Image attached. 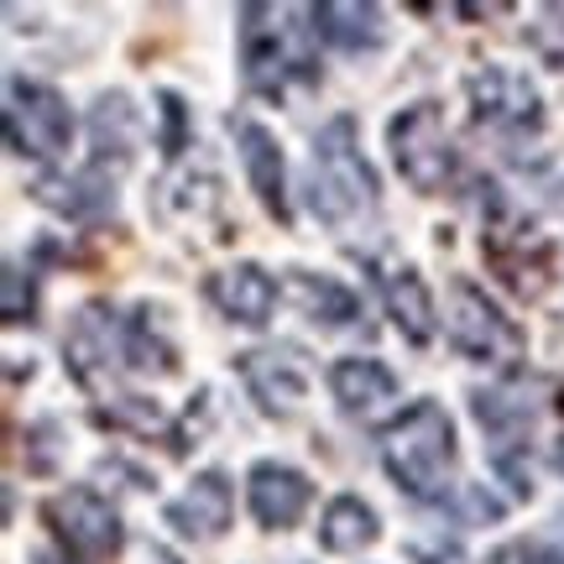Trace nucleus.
Returning <instances> with one entry per match:
<instances>
[{
	"label": "nucleus",
	"mask_w": 564,
	"mask_h": 564,
	"mask_svg": "<svg viewBox=\"0 0 564 564\" xmlns=\"http://www.w3.org/2000/svg\"><path fill=\"white\" fill-rule=\"evenodd\" d=\"M377 199V178L356 147V121L335 116L314 141V173H308V209L324 225H345L361 204Z\"/></svg>",
	"instance_id": "1"
},
{
	"label": "nucleus",
	"mask_w": 564,
	"mask_h": 564,
	"mask_svg": "<svg viewBox=\"0 0 564 564\" xmlns=\"http://www.w3.org/2000/svg\"><path fill=\"white\" fill-rule=\"evenodd\" d=\"M449 465H455V423L440 403H413L387 429V476L408 497H434Z\"/></svg>",
	"instance_id": "2"
},
{
	"label": "nucleus",
	"mask_w": 564,
	"mask_h": 564,
	"mask_svg": "<svg viewBox=\"0 0 564 564\" xmlns=\"http://www.w3.org/2000/svg\"><path fill=\"white\" fill-rule=\"evenodd\" d=\"M481 251H486V262L497 267V278L512 293H523V299H539L549 288V278H554V246H549V236H539L523 209L507 204L502 194L486 204Z\"/></svg>",
	"instance_id": "3"
},
{
	"label": "nucleus",
	"mask_w": 564,
	"mask_h": 564,
	"mask_svg": "<svg viewBox=\"0 0 564 564\" xmlns=\"http://www.w3.org/2000/svg\"><path fill=\"white\" fill-rule=\"evenodd\" d=\"M42 518L53 528V539L63 544V554H74L79 564H105L121 554V512L105 502L100 491L89 486H74V491H58L53 502L42 507Z\"/></svg>",
	"instance_id": "4"
},
{
	"label": "nucleus",
	"mask_w": 564,
	"mask_h": 564,
	"mask_svg": "<svg viewBox=\"0 0 564 564\" xmlns=\"http://www.w3.org/2000/svg\"><path fill=\"white\" fill-rule=\"evenodd\" d=\"M387 141H392V162L419 194H444V183L455 178V152L444 141V116L434 100L408 105L403 116H392L387 126Z\"/></svg>",
	"instance_id": "5"
},
{
	"label": "nucleus",
	"mask_w": 564,
	"mask_h": 564,
	"mask_svg": "<svg viewBox=\"0 0 564 564\" xmlns=\"http://www.w3.org/2000/svg\"><path fill=\"white\" fill-rule=\"evenodd\" d=\"M449 345L481 366H507L523 356V329L507 319L470 278L449 288Z\"/></svg>",
	"instance_id": "6"
},
{
	"label": "nucleus",
	"mask_w": 564,
	"mask_h": 564,
	"mask_svg": "<svg viewBox=\"0 0 564 564\" xmlns=\"http://www.w3.org/2000/svg\"><path fill=\"white\" fill-rule=\"evenodd\" d=\"M6 131H11V147L21 158H58L68 152L74 141V110L63 100L58 89L47 84H32V79H17L11 84V100H6Z\"/></svg>",
	"instance_id": "7"
},
{
	"label": "nucleus",
	"mask_w": 564,
	"mask_h": 564,
	"mask_svg": "<svg viewBox=\"0 0 564 564\" xmlns=\"http://www.w3.org/2000/svg\"><path fill=\"white\" fill-rule=\"evenodd\" d=\"M465 95H470L476 126L507 131L512 141H523L528 131H539V126H544V116H539V95H533V84L518 79V74H507V68H481V74H470V84H465Z\"/></svg>",
	"instance_id": "8"
},
{
	"label": "nucleus",
	"mask_w": 564,
	"mask_h": 564,
	"mask_svg": "<svg viewBox=\"0 0 564 564\" xmlns=\"http://www.w3.org/2000/svg\"><path fill=\"white\" fill-rule=\"evenodd\" d=\"M246 502H251V518L267 528V533H282V528H299L308 502H314V481L293 470L282 460H262L251 465L246 476Z\"/></svg>",
	"instance_id": "9"
},
{
	"label": "nucleus",
	"mask_w": 564,
	"mask_h": 564,
	"mask_svg": "<svg viewBox=\"0 0 564 564\" xmlns=\"http://www.w3.org/2000/svg\"><path fill=\"white\" fill-rule=\"evenodd\" d=\"M236 152H241V167H246V183L251 194L262 199V209L272 220L288 225V162H282V141L267 131L262 121H241L236 126Z\"/></svg>",
	"instance_id": "10"
},
{
	"label": "nucleus",
	"mask_w": 564,
	"mask_h": 564,
	"mask_svg": "<svg viewBox=\"0 0 564 564\" xmlns=\"http://www.w3.org/2000/svg\"><path fill=\"white\" fill-rule=\"evenodd\" d=\"M204 293H209V303H215L230 324H251V329H262V324L272 319V308H278V282L267 278L257 262L215 272V278L204 282Z\"/></svg>",
	"instance_id": "11"
},
{
	"label": "nucleus",
	"mask_w": 564,
	"mask_h": 564,
	"mask_svg": "<svg viewBox=\"0 0 564 564\" xmlns=\"http://www.w3.org/2000/svg\"><path fill=\"white\" fill-rule=\"evenodd\" d=\"M230 512H236L230 481L220 470H204V476H194V486L183 491L178 502H167V528H178L188 539H220L230 528Z\"/></svg>",
	"instance_id": "12"
},
{
	"label": "nucleus",
	"mask_w": 564,
	"mask_h": 564,
	"mask_svg": "<svg viewBox=\"0 0 564 564\" xmlns=\"http://www.w3.org/2000/svg\"><path fill=\"white\" fill-rule=\"evenodd\" d=\"M32 199L47 204V209H58L63 220H100L105 209H116V188L105 183L100 167H84V173H42L32 183Z\"/></svg>",
	"instance_id": "13"
},
{
	"label": "nucleus",
	"mask_w": 564,
	"mask_h": 564,
	"mask_svg": "<svg viewBox=\"0 0 564 564\" xmlns=\"http://www.w3.org/2000/svg\"><path fill=\"white\" fill-rule=\"evenodd\" d=\"M236 371L246 377L251 387V398L262 403V413H293L303 403V392H308V377L299 371L293 356H278V350H246Z\"/></svg>",
	"instance_id": "14"
},
{
	"label": "nucleus",
	"mask_w": 564,
	"mask_h": 564,
	"mask_svg": "<svg viewBox=\"0 0 564 564\" xmlns=\"http://www.w3.org/2000/svg\"><path fill=\"white\" fill-rule=\"evenodd\" d=\"M329 392L345 413H377L398 398V377L377 356H345L329 366Z\"/></svg>",
	"instance_id": "15"
},
{
	"label": "nucleus",
	"mask_w": 564,
	"mask_h": 564,
	"mask_svg": "<svg viewBox=\"0 0 564 564\" xmlns=\"http://www.w3.org/2000/svg\"><path fill=\"white\" fill-rule=\"evenodd\" d=\"M314 32L324 42H335L345 53H371V47H382L387 42V26H382V11L377 6H356V0H319L314 11Z\"/></svg>",
	"instance_id": "16"
},
{
	"label": "nucleus",
	"mask_w": 564,
	"mask_h": 564,
	"mask_svg": "<svg viewBox=\"0 0 564 564\" xmlns=\"http://www.w3.org/2000/svg\"><path fill=\"white\" fill-rule=\"evenodd\" d=\"M121 356H126L131 371H158V377L178 371V345H173V335H167V308L141 303L121 329Z\"/></svg>",
	"instance_id": "17"
},
{
	"label": "nucleus",
	"mask_w": 564,
	"mask_h": 564,
	"mask_svg": "<svg viewBox=\"0 0 564 564\" xmlns=\"http://www.w3.org/2000/svg\"><path fill=\"white\" fill-rule=\"evenodd\" d=\"M382 299H387V314L392 324L403 329L408 345H429L434 340V299H429V282L419 278V267H398L382 278Z\"/></svg>",
	"instance_id": "18"
},
{
	"label": "nucleus",
	"mask_w": 564,
	"mask_h": 564,
	"mask_svg": "<svg viewBox=\"0 0 564 564\" xmlns=\"http://www.w3.org/2000/svg\"><path fill=\"white\" fill-rule=\"evenodd\" d=\"M137 131H141V116H137V105H131V95H121V89L100 95V100H95V110H89L95 167H105V162L126 167V162H131V147H137Z\"/></svg>",
	"instance_id": "19"
},
{
	"label": "nucleus",
	"mask_w": 564,
	"mask_h": 564,
	"mask_svg": "<svg viewBox=\"0 0 564 564\" xmlns=\"http://www.w3.org/2000/svg\"><path fill=\"white\" fill-rule=\"evenodd\" d=\"M377 539H382V523H377L371 502H361V497L340 491L335 502L324 507V518H319V544L329 549V554H361V549H371Z\"/></svg>",
	"instance_id": "20"
},
{
	"label": "nucleus",
	"mask_w": 564,
	"mask_h": 564,
	"mask_svg": "<svg viewBox=\"0 0 564 564\" xmlns=\"http://www.w3.org/2000/svg\"><path fill=\"white\" fill-rule=\"evenodd\" d=\"M116 314L105 308V303H89V308H79V319H74V329H68V366H74V377H79L84 387L100 382V366H110V340H116Z\"/></svg>",
	"instance_id": "21"
},
{
	"label": "nucleus",
	"mask_w": 564,
	"mask_h": 564,
	"mask_svg": "<svg viewBox=\"0 0 564 564\" xmlns=\"http://www.w3.org/2000/svg\"><path fill=\"white\" fill-rule=\"evenodd\" d=\"M293 299L314 324H350L361 314V299L340 278H324V272H293Z\"/></svg>",
	"instance_id": "22"
},
{
	"label": "nucleus",
	"mask_w": 564,
	"mask_h": 564,
	"mask_svg": "<svg viewBox=\"0 0 564 564\" xmlns=\"http://www.w3.org/2000/svg\"><path fill=\"white\" fill-rule=\"evenodd\" d=\"M95 419L110 423V429H126V434H141V440H152V434H167L173 423L162 413L158 403H147V398H116L110 408H95Z\"/></svg>",
	"instance_id": "23"
},
{
	"label": "nucleus",
	"mask_w": 564,
	"mask_h": 564,
	"mask_svg": "<svg viewBox=\"0 0 564 564\" xmlns=\"http://www.w3.org/2000/svg\"><path fill=\"white\" fill-rule=\"evenodd\" d=\"M470 408H476V423H481L486 434H497V440H507L512 429H528V423H533V408L512 403L507 392H476Z\"/></svg>",
	"instance_id": "24"
},
{
	"label": "nucleus",
	"mask_w": 564,
	"mask_h": 564,
	"mask_svg": "<svg viewBox=\"0 0 564 564\" xmlns=\"http://www.w3.org/2000/svg\"><path fill=\"white\" fill-rule=\"evenodd\" d=\"M162 209H167V215H204V209H220V183L188 173V178L162 188Z\"/></svg>",
	"instance_id": "25"
},
{
	"label": "nucleus",
	"mask_w": 564,
	"mask_h": 564,
	"mask_svg": "<svg viewBox=\"0 0 564 564\" xmlns=\"http://www.w3.org/2000/svg\"><path fill=\"white\" fill-rule=\"evenodd\" d=\"M0 314H6V324H32V314H37V288L21 267H6V278H0Z\"/></svg>",
	"instance_id": "26"
},
{
	"label": "nucleus",
	"mask_w": 564,
	"mask_h": 564,
	"mask_svg": "<svg viewBox=\"0 0 564 564\" xmlns=\"http://www.w3.org/2000/svg\"><path fill=\"white\" fill-rule=\"evenodd\" d=\"M158 116H162V152H167V158H178L183 147H188V137H194V131H188V105H183V95H173V89H162L158 95Z\"/></svg>",
	"instance_id": "27"
},
{
	"label": "nucleus",
	"mask_w": 564,
	"mask_h": 564,
	"mask_svg": "<svg viewBox=\"0 0 564 564\" xmlns=\"http://www.w3.org/2000/svg\"><path fill=\"white\" fill-rule=\"evenodd\" d=\"M560 413H564V392H560Z\"/></svg>",
	"instance_id": "28"
}]
</instances>
